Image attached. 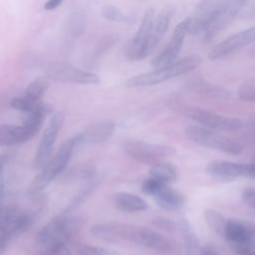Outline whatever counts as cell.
Wrapping results in <instances>:
<instances>
[{"label":"cell","mask_w":255,"mask_h":255,"mask_svg":"<svg viewBox=\"0 0 255 255\" xmlns=\"http://www.w3.org/2000/svg\"><path fill=\"white\" fill-rule=\"evenodd\" d=\"M90 232L100 240L107 242H118L121 240L134 243L161 253H172L175 251V242L163 234L144 226L108 221L99 222L91 226Z\"/></svg>","instance_id":"1"},{"label":"cell","mask_w":255,"mask_h":255,"mask_svg":"<svg viewBox=\"0 0 255 255\" xmlns=\"http://www.w3.org/2000/svg\"><path fill=\"white\" fill-rule=\"evenodd\" d=\"M33 205L29 209H22L16 204L4 205L0 212V255L3 254L9 243L27 232L43 215L47 207L46 194L33 195Z\"/></svg>","instance_id":"2"},{"label":"cell","mask_w":255,"mask_h":255,"mask_svg":"<svg viewBox=\"0 0 255 255\" xmlns=\"http://www.w3.org/2000/svg\"><path fill=\"white\" fill-rule=\"evenodd\" d=\"M78 145L79 140L77 134L67 138L30 182L27 187V194L29 196H33L43 192V190L54 179L60 176L67 169L68 163L70 162Z\"/></svg>","instance_id":"3"},{"label":"cell","mask_w":255,"mask_h":255,"mask_svg":"<svg viewBox=\"0 0 255 255\" xmlns=\"http://www.w3.org/2000/svg\"><path fill=\"white\" fill-rule=\"evenodd\" d=\"M81 221L71 214L60 213L45 224L34 238L35 248L55 243L74 244L80 237Z\"/></svg>","instance_id":"4"},{"label":"cell","mask_w":255,"mask_h":255,"mask_svg":"<svg viewBox=\"0 0 255 255\" xmlns=\"http://www.w3.org/2000/svg\"><path fill=\"white\" fill-rule=\"evenodd\" d=\"M202 62V59L197 55H189L180 60H177L167 66L155 69L152 72L137 75L128 79L125 85L128 88L153 86L173 78L182 76L197 68Z\"/></svg>","instance_id":"5"},{"label":"cell","mask_w":255,"mask_h":255,"mask_svg":"<svg viewBox=\"0 0 255 255\" xmlns=\"http://www.w3.org/2000/svg\"><path fill=\"white\" fill-rule=\"evenodd\" d=\"M184 134L188 140L201 146L218 149L234 155L243 151V146L239 142L205 127L188 126L184 130Z\"/></svg>","instance_id":"6"},{"label":"cell","mask_w":255,"mask_h":255,"mask_svg":"<svg viewBox=\"0 0 255 255\" xmlns=\"http://www.w3.org/2000/svg\"><path fill=\"white\" fill-rule=\"evenodd\" d=\"M174 110L182 116H185L205 128L219 130H237L243 128L244 123L235 118L225 117L211 111H206L197 107L185 104H175Z\"/></svg>","instance_id":"7"},{"label":"cell","mask_w":255,"mask_h":255,"mask_svg":"<svg viewBox=\"0 0 255 255\" xmlns=\"http://www.w3.org/2000/svg\"><path fill=\"white\" fill-rule=\"evenodd\" d=\"M122 148L130 158L151 165L176 153V149L173 146L131 138L126 139L122 144Z\"/></svg>","instance_id":"8"},{"label":"cell","mask_w":255,"mask_h":255,"mask_svg":"<svg viewBox=\"0 0 255 255\" xmlns=\"http://www.w3.org/2000/svg\"><path fill=\"white\" fill-rule=\"evenodd\" d=\"M64 113H54L48 126L43 131L40 142L33 158V167L41 170L53 155V150L59 131L64 124Z\"/></svg>","instance_id":"9"},{"label":"cell","mask_w":255,"mask_h":255,"mask_svg":"<svg viewBox=\"0 0 255 255\" xmlns=\"http://www.w3.org/2000/svg\"><path fill=\"white\" fill-rule=\"evenodd\" d=\"M153 22L154 11L150 8L144 13L141 23L137 29V32L128 45L127 56L129 60L137 61L144 59L146 56L149 55L148 43L152 31Z\"/></svg>","instance_id":"10"},{"label":"cell","mask_w":255,"mask_h":255,"mask_svg":"<svg viewBox=\"0 0 255 255\" xmlns=\"http://www.w3.org/2000/svg\"><path fill=\"white\" fill-rule=\"evenodd\" d=\"M46 77L49 80L64 83H77L83 85H97L100 78L93 73L84 72L71 64L56 63L51 64L46 69Z\"/></svg>","instance_id":"11"},{"label":"cell","mask_w":255,"mask_h":255,"mask_svg":"<svg viewBox=\"0 0 255 255\" xmlns=\"http://www.w3.org/2000/svg\"><path fill=\"white\" fill-rule=\"evenodd\" d=\"M190 31V19L189 17L182 20L173 30L171 39L169 43L164 47V49L156 55L152 61L151 66L155 69L162 68L176 61V57L180 52L182 44L185 37L189 34Z\"/></svg>","instance_id":"12"},{"label":"cell","mask_w":255,"mask_h":255,"mask_svg":"<svg viewBox=\"0 0 255 255\" xmlns=\"http://www.w3.org/2000/svg\"><path fill=\"white\" fill-rule=\"evenodd\" d=\"M228 0H200L190 19L189 34L203 33L207 26L216 18Z\"/></svg>","instance_id":"13"},{"label":"cell","mask_w":255,"mask_h":255,"mask_svg":"<svg viewBox=\"0 0 255 255\" xmlns=\"http://www.w3.org/2000/svg\"><path fill=\"white\" fill-rule=\"evenodd\" d=\"M249 0H228L216 18L207 26L203 32L204 41L209 42L222 30L227 28L237 17Z\"/></svg>","instance_id":"14"},{"label":"cell","mask_w":255,"mask_h":255,"mask_svg":"<svg viewBox=\"0 0 255 255\" xmlns=\"http://www.w3.org/2000/svg\"><path fill=\"white\" fill-rule=\"evenodd\" d=\"M255 43V26L240 31L215 45L208 54L210 60L225 58L235 51Z\"/></svg>","instance_id":"15"},{"label":"cell","mask_w":255,"mask_h":255,"mask_svg":"<svg viewBox=\"0 0 255 255\" xmlns=\"http://www.w3.org/2000/svg\"><path fill=\"white\" fill-rule=\"evenodd\" d=\"M116 129V124L112 120H103L87 126L77 133L79 144L103 143L111 138Z\"/></svg>","instance_id":"16"},{"label":"cell","mask_w":255,"mask_h":255,"mask_svg":"<svg viewBox=\"0 0 255 255\" xmlns=\"http://www.w3.org/2000/svg\"><path fill=\"white\" fill-rule=\"evenodd\" d=\"M245 164L229 160H213L205 167V172L215 179L230 181L244 176Z\"/></svg>","instance_id":"17"},{"label":"cell","mask_w":255,"mask_h":255,"mask_svg":"<svg viewBox=\"0 0 255 255\" xmlns=\"http://www.w3.org/2000/svg\"><path fill=\"white\" fill-rule=\"evenodd\" d=\"M150 196L159 207L169 211L177 210L184 204L183 194L163 182L159 183Z\"/></svg>","instance_id":"18"},{"label":"cell","mask_w":255,"mask_h":255,"mask_svg":"<svg viewBox=\"0 0 255 255\" xmlns=\"http://www.w3.org/2000/svg\"><path fill=\"white\" fill-rule=\"evenodd\" d=\"M35 135L24 125H0V146H13L31 140Z\"/></svg>","instance_id":"19"},{"label":"cell","mask_w":255,"mask_h":255,"mask_svg":"<svg viewBox=\"0 0 255 255\" xmlns=\"http://www.w3.org/2000/svg\"><path fill=\"white\" fill-rule=\"evenodd\" d=\"M187 89L195 94L218 100H228L232 95L227 88L210 83L201 78L190 80L187 83Z\"/></svg>","instance_id":"20"},{"label":"cell","mask_w":255,"mask_h":255,"mask_svg":"<svg viewBox=\"0 0 255 255\" xmlns=\"http://www.w3.org/2000/svg\"><path fill=\"white\" fill-rule=\"evenodd\" d=\"M112 199L114 205L125 212L143 211L147 208V203L142 197L127 191L114 193Z\"/></svg>","instance_id":"21"},{"label":"cell","mask_w":255,"mask_h":255,"mask_svg":"<svg viewBox=\"0 0 255 255\" xmlns=\"http://www.w3.org/2000/svg\"><path fill=\"white\" fill-rule=\"evenodd\" d=\"M100 182H101V177L98 175L86 180V183L83 186H81V188L76 192V194L72 197V199L67 204V206L62 211V213L70 214L72 211H74L80 205H82L90 197V195H92V193L96 190Z\"/></svg>","instance_id":"22"},{"label":"cell","mask_w":255,"mask_h":255,"mask_svg":"<svg viewBox=\"0 0 255 255\" xmlns=\"http://www.w3.org/2000/svg\"><path fill=\"white\" fill-rule=\"evenodd\" d=\"M234 246L246 244L247 225L246 221L240 219H227L223 235Z\"/></svg>","instance_id":"23"},{"label":"cell","mask_w":255,"mask_h":255,"mask_svg":"<svg viewBox=\"0 0 255 255\" xmlns=\"http://www.w3.org/2000/svg\"><path fill=\"white\" fill-rule=\"evenodd\" d=\"M171 17H172V11L165 10V11H162L160 14H158L156 16V18L154 19L152 31H151V35H150V39H149V43H148V53L149 54L157 46L160 39L166 32Z\"/></svg>","instance_id":"24"},{"label":"cell","mask_w":255,"mask_h":255,"mask_svg":"<svg viewBox=\"0 0 255 255\" xmlns=\"http://www.w3.org/2000/svg\"><path fill=\"white\" fill-rule=\"evenodd\" d=\"M148 172L151 177L163 183L173 182L177 178L176 167L169 162H164V161L156 162L150 166Z\"/></svg>","instance_id":"25"},{"label":"cell","mask_w":255,"mask_h":255,"mask_svg":"<svg viewBox=\"0 0 255 255\" xmlns=\"http://www.w3.org/2000/svg\"><path fill=\"white\" fill-rule=\"evenodd\" d=\"M61 175L64 180L68 182L75 180H88L97 175V169L92 164L83 163L66 169Z\"/></svg>","instance_id":"26"},{"label":"cell","mask_w":255,"mask_h":255,"mask_svg":"<svg viewBox=\"0 0 255 255\" xmlns=\"http://www.w3.org/2000/svg\"><path fill=\"white\" fill-rule=\"evenodd\" d=\"M49 81L47 77L37 78L26 88L24 96L32 102L42 101L43 96L49 88Z\"/></svg>","instance_id":"27"},{"label":"cell","mask_w":255,"mask_h":255,"mask_svg":"<svg viewBox=\"0 0 255 255\" xmlns=\"http://www.w3.org/2000/svg\"><path fill=\"white\" fill-rule=\"evenodd\" d=\"M204 219L211 230L220 236L224 235L227 219L220 212L214 209H206L204 210Z\"/></svg>","instance_id":"28"},{"label":"cell","mask_w":255,"mask_h":255,"mask_svg":"<svg viewBox=\"0 0 255 255\" xmlns=\"http://www.w3.org/2000/svg\"><path fill=\"white\" fill-rule=\"evenodd\" d=\"M102 15L104 18H106L110 21H113V22L130 24L135 21L132 17L125 15L118 8L111 6V5H106L102 8Z\"/></svg>","instance_id":"29"},{"label":"cell","mask_w":255,"mask_h":255,"mask_svg":"<svg viewBox=\"0 0 255 255\" xmlns=\"http://www.w3.org/2000/svg\"><path fill=\"white\" fill-rule=\"evenodd\" d=\"M76 251L79 255H123L116 250L89 244H78Z\"/></svg>","instance_id":"30"},{"label":"cell","mask_w":255,"mask_h":255,"mask_svg":"<svg viewBox=\"0 0 255 255\" xmlns=\"http://www.w3.org/2000/svg\"><path fill=\"white\" fill-rule=\"evenodd\" d=\"M239 98L247 103H255V77L246 79L239 87Z\"/></svg>","instance_id":"31"},{"label":"cell","mask_w":255,"mask_h":255,"mask_svg":"<svg viewBox=\"0 0 255 255\" xmlns=\"http://www.w3.org/2000/svg\"><path fill=\"white\" fill-rule=\"evenodd\" d=\"M35 255H71V251L68 244L56 243L36 248Z\"/></svg>","instance_id":"32"},{"label":"cell","mask_w":255,"mask_h":255,"mask_svg":"<svg viewBox=\"0 0 255 255\" xmlns=\"http://www.w3.org/2000/svg\"><path fill=\"white\" fill-rule=\"evenodd\" d=\"M39 102H32L24 96V97H18V98L12 99V101L10 102V106L15 110H18L24 113H30L36 109Z\"/></svg>","instance_id":"33"},{"label":"cell","mask_w":255,"mask_h":255,"mask_svg":"<svg viewBox=\"0 0 255 255\" xmlns=\"http://www.w3.org/2000/svg\"><path fill=\"white\" fill-rule=\"evenodd\" d=\"M153 224L169 232H173L176 230V224L173 221L166 218H156L154 219Z\"/></svg>","instance_id":"34"},{"label":"cell","mask_w":255,"mask_h":255,"mask_svg":"<svg viewBox=\"0 0 255 255\" xmlns=\"http://www.w3.org/2000/svg\"><path fill=\"white\" fill-rule=\"evenodd\" d=\"M242 200L249 207L255 209V189L246 188L242 192Z\"/></svg>","instance_id":"35"},{"label":"cell","mask_w":255,"mask_h":255,"mask_svg":"<svg viewBox=\"0 0 255 255\" xmlns=\"http://www.w3.org/2000/svg\"><path fill=\"white\" fill-rule=\"evenodd\" d=\"M246 225H247L246 245H249L255 248V223L246 221Z\"/></svg>","instance_id":"36"},{"label":"cell","mask_w":255,"mask_h":255,"mask_svg":"<svg viewBox=\"0 0 255 255\" xmlns=\"http://www.w3.org/2000/svg\"><path fill=\"white\" fill-rule=\"evenodd\" d=\"M234 247L238 255H255V248L249 245L242 244V245H236Z\"/></svg>","instance_id":"37"},{"label":"cell","mask_w":255,"mask_h":255,"mask_svg":"<svg viewBox=\"0 0 255 255\" xmlns=\"http://www.w3.org/2000/svg\"><path fill=\"white\" fill-rule=\"evenodd\" d=\"M199 253H200V255H220V254L218 253V251H217L212 245H210V244L204 245V246L200 249Z\"/></svg>","instance_id":"38"},{"label":"cell","mask_w":255,"mask_h":255,"mask_svg":"<svg viewBox=\"0 0 255 255\" xmlns=\"http://www.w3.org/2000/svg\"><path fill=\"white\" fill-rule=\"evenodd\" d=\"M244 177L255 179V162L246 163L244 170Z\"/></svg>","instance_id":"39"},{"label":"cell","mask_w":255,"mask_h":255,"mask_svg":"<svg viewBox=\"0 0 255 255\" xmlns=\"http://www.w3.org/2000/svg\"><path fill=\"white\" fill-rule=\"evenodd\" d=\"M62 2H63V0H48L44 5V9L45 10H54L59 5H61Z\"/></svg>","instance_id":"40"},{"label":"cell","mask_w":255,"mask_h":255,"mask_svg":"<svg viewBox=\"0 0 255 255\" xmlns=\"http://www.w3.org/2000/svg\"><path fill=\"white\" fill-rule=\"evenodd\" d=\"M4 198H5V184H4V181L0 178V212L4 207Z\"/></svg>","instance_id":"41"},{"label":"cell","mask_w":255,"mask_h":255,"mask_svg":"<svg viewBox=\"0 0 255 255\" xmlns=\"http://www.w3.org/2000/svg\"><path fill=\"white\" fill-rule=\"evenodd\" d=\"M8 161V155L7 154H0V172L5 166V164Z\"/></svg>","instance_id":"42"}]
</instances>
